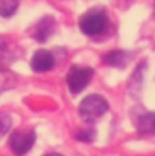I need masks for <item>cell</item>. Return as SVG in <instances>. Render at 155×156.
<instances>
[{
    "label": "cell",
    "instance_id": "obj_1",
    "mask_svg": "<svg viewBox=\"0 0 155 156\" xmlns=\"http://www.w3.org/2000/svg\"><path fill=\"white\" fill-rule=\"evenodd\" d=\"M108 27V17L103 9H91L85 12L79 20V29L87 37H98Z\"/></svg>",
    "mask_w": 155,
    "mask_h": 156
},
{
    "label": "cell",
    "instance_id": "obj_2",
    "mask_svg": "<svg viewBox=\"0 0 155 156\" xmlns=\"http://www.w3.org/2000/svg\"><path fill=\"white\" fill-rule=\"evenodd\" d=\"M108 102L99 94L87 96L79 105V114L87 123H93L99 120L103 114L108 111Z\"/></svg>",
    "mask_w": 155,
    "mask_h": 156
},
{
    "label": "cell",
    "instance_id": "obj_3",
    "mask_svg": "<svg viewBox=\"0 0 155 156\" xmlns=\"http://www.w3.org/2000/svg\"><path fill=\"white\" fill-rule=\"evenodd\" d=\"M93 68L90 67H81V65H73L70 71L67 73V87L73 94L81 93L88 82L93 77Z\"/></svg>",
    "mask_w": 155,
    "mask_h": 156
},
{
    "label": "cell",
    "instance_id": "obj_4",
    "mask_svg": "<svg viewBox=\"0 0 155 156\" xmlns=\"http://www.w3.org/2000/svg\"><path fill=\"white\" fill-rule=\"evenodd\" d=\"M35 144V132L31 129H18L14 130L9 136V147L18 156L26 155L32 146Z\"/></svg>",
    "mask_w": 155,
    "mask_h": 156
},
{
    "label": "cell",
    "instance_id": "obj_5",
    "mask_svg": "<svg viewBox=\"0 0 155 156\" xmlns=\"http://www.w3.org/2000/svg\"><path fill=\"white\" fill-rule=\"evenodd\" d=\"M31 67L37 73H44L49 71L53 67V56L47 50H37L31 59Z\"/></svg>",
    "mask_w": 155,
    "mask_h": 156
},
{
    "label": "cell",
    "instance_id": "obj_6",
    "mask_svg": "<svg viewBox=\"0 0 155 156\" xmlns=\"http://www.w3.org/2000/svg\"><path fill=\"white\" fill-rule=\"evenodd\" d=\"M53 29H55V20H53L52 17H44V18H41V20L37 23V26H35L32 35H34V38H35L37 41L44 43L52 35Z\"/></svg>",
    "mask_w": 155,
    "mask_h": 156
},
{
    "label": "cell",
    "instance_id": "obj_7",
    "mask_svg": "<svg viewBox=\"0 0 155 156\" xmlns=\"http://www.w3.org/2000/svg\"><path fill=\"white\" fill-rule=\"evenodd\" d=\"M137 130L143 135H155V112H146L137 118Z\"/></svg>",
    "mask_w": 155,
    "mask_h": 156
},
{
    "label": "cell",
    "instance_id": "obj_8",
    "mask_svg": "<svg viewBox=\"0 0 155 156\" xmlns=\"http://www.w3.org/2000/svg\"><path fill=\"white\" fill-rule=\"evenodd\" d=\"M103 61L105 64L108 65H113V67H125L126 62H128V55L122 50H113V52L106 53L103 56Z\"/></svg>",
    "mask_w": 155,
    "mask_h": 156
},
{
    "label": "cell",
    "instance_id": "obj_9",
    "mask_svg": "<svg viewBox=\"0 0 155 156\" xmlns=\"http://www.w3.org/2000/svg\"><path fill=\"white\" fill-rule=\"evenodd\" d=\"M18 8V0H0V15L11 17Z\"/></svg>",
    "mask_w": 155,
    "mask_h": 156
},
{
    "label": "cell",
    "instance_id": "obj_10",
    "mask_svg": "<svg viewBox=\"0 0 155 156\" xmlns=\"http://www.w3.org/2000/svg\"><path fill=\"white\" fill-rule=\"evenodd\" d=\"M11 124H12L11 117L8 114H5V112H0V136L8 133V130L11 129Z\"/></svg>",
    "mask_w": 155,
    "mask_h": 156
},
{
    "label": "cell",
    "instance_id": "obj_11",
    "mask_svg": "<svg viewBox=\"0 0 155 156\" xmlns=\"http://www.w3.org/2000/svg\"><path fill=\"white\" fill-rule=\"evenodd\" d=\"M93 136H94V133L93 132H81V133H78V140H81V141H85V143H90L91 140H93Z\"/></svg>",
    "mask_w": 155,
    "mask_h": 156
},
{
    "label": "cell",
    "instance_id": "obj_12",
    "mask_svg": "<svg viewBox=\"0 0 155 156\" xmlns=\"http://www.w3.org/2000/svg\"><path fill=\"white\" fill-rule=\"evenodd\" d=\"M46 156H62V155H59V153H49V155H46Z\"/></svg>",
    "mask_w": 155,
    "mask_h": 156
}]
</instances>
